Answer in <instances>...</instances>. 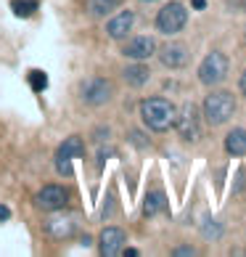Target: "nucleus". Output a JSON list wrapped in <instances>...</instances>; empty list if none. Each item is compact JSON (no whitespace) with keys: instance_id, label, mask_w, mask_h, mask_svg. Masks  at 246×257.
I'll return each instance as SVG.
<instances>
[{"instance_id":"obj_1","label":"nucleus","mask_w":246,"mask_h":257,"mask_svg":"<svg viewBox=\"0 0 246 257\" xmlns=\"http://www.w3.org/2000/svg\"><path fill=\"white\" fill-rule=\"evenodd\" d=\"M177 109L172 101H167L164 96H151L146 101H140V119L151 133H167L169 127H175Z\"/></svg>"},{"instance_id":"obj_2","label":"nucleus","mask_w":246,"mask_h":257,"mask_svg":"<svg viewBox=\"0 0 246 257\" xmlns=\"http://www.w3.org/2000/svg\"><path fill=\"white\" fill-rule=\"evenodd\" d=\"M204 122L206 125H225L233 114H235V98H233V93L228 90H212L209 96L204 98Z\"/></svg>"},{"instance_id":"obj_3","label":"nucleus","mask_w":246,"mask_h":257,"mask_svg":"<svg viewBox=\"0 0 246 257\" xmlns=\"http://www.w3.org/2000/svg\"><path fill=\"white\" fill-rule=\"evenodd\" d=\"M185 24H188V11H185L183 3H175V0L167 3L162 11L156 14V30L162 35H177V32L185 30Z\"/></svg>"},{"instance_id":"obj_4","label":"nucleus","mask_w":246,"mask_h":257,"mask_svg":"<svg viewBox=\"0 0 246 257\" xmlns=\"http://www.w3.org/2000/svg\"><path fill=\"white\" fill-rule=\"evenodd\" d=\"M175 130H177V136H180V141H185V144H196V141L201 138V117H198L196 103H185V106L177 111Z\"/></svg>"},{"instance_id":"obj_5","label":"nucleus","mask_w":246,"mask_h":257,"mask_svg":"<svg viewBox=\"0 0 246 257\" xmlns=\"http://www.w3.org/2000/svg\"><path fill=\"white\" fill-rule=\"evenodd\" d=\"M228 74V56L220 53V51H212L206 53V59L198 66V82L201 85H217L225 80Z\"/></svg>"},{"instance_id":"obj_6","label":"nucleus","mask_w":246,"mask_h":257,"mask_svg":"<svg viewBox=\"0 0 246 257\" xmlns=\"http://www.w3.org/2000/svg\"><path fill=\"white\" fill-rule=\"evenodd\" d=\"M111 96H114V88L103 77H90L80 85V98L88 106H103V103L111 101Z\"/></svg>"},{"instance_id":"obj_7","label":"nucleus","mask_w":246,"mask_h":257,"mask_svg":"<svg viewBox=\"0 0 246 257\" xmlns=\"http://www.w3.org/2000/svg\"><path fill=\"white\" fill-rule=\"evenodd\" d=\"M85 157V144L80 136H72L66 138L64 144L59 146V151H56V170H59V175L69 178L72 175V159H80Z\"/></svg>"},{"instance_id":"obj_8","label":"nucleus","mask_w":246,"mask_h":257,"mask_svg":"<svg viewBox=\"0 0 246 257\" xmlns=\"http://www.w3.org/2000/svg\"><path fill=\"white\" fill-rule=\"evenodd\" d=\"M66 202H69V191H66L64 186H59V183L43 186L40 191H37V196H35V204L40 209H45V212H59V209L66 207Z\"/></svg>"},{"instance_id":"obj_9","label":"nucleus","mask_w":246,"mask_h":257,"mask_svg":"<svg viewBox=\"0 0 246 257\" xmlns=\"http://www.w3.org/2000/svg\"><path fill=\"white\" fill-rule=\"evenodd\" d=\"M188 61H191V51H188V45L183 43H167L162 51H159V64L164 66V69H185Z\"/></svg>"},{"instance_id":"obj_10","label":"nucleus","mask_w":246,"mask_h":257,"mask_svg":"<svg viewBox=\"0 0 246 257\" xmlns=\"http://www.w3.org/2000/svg\"><path fill=\"white\" fill-rule=\"evenodd\" d=\"M154 53H156V40H154V37H148V35L132 37L125 48H122V56H125V59H132V61H146Z\"/></svg>"},{"instance_id":"obj_11","label":"nucleus","mask_w":246,"mask_h":257,"mask_svg":"<svg viewBox=\"0 0 246 257\" xmlns=\"http://www.w3.org/2000/svg\"><path fill=\"white\" fill-rule=\"evenodd\" d=\"M98 249L103 257H117L122 254V249H125V231L117 225H109L101 231V239H98Z\"/></svg>"},{"instance_id":"obj_12","label":"nucleus","mask_w":246,"mask_h":257,"mask_svg":"<svg viewBox=\"0 0 246 257\" xmlns=\"http://www.w3.org/2000/svg\"><path fill=\"white\" fill-rule=\"evenodd\" d=\"M132 27H135V14H132V11H122L114 19H109L106 35L111 37V40H127V35L132 32Z\"/></svg>"},{"instance_id":"obj_13","label":"nucleus","mask_w":246,"mask_h":257,"mask_svg":"<svg viewBox=\"0 0 246 257\" xmlns=\"http://www.w3.org/2000/svg\"><path fill=\"white\" fill-rule=\"evenodd\" d=\"M122 80H125L130 88H143V85L151 80V69L146 64H140V61H135V64H130V66H125V72H122Z\"/></svg>"},{"instance_id":"obj_14","label":"nucleus","mask_w":246,"mask_h":257,"mask_svg":"<svg viewBox=\"0 0 246 257\" xmlns=\"http://www.w3.org/2000/svg\"><path fill=\"white\" fill-rule=\"evenodd\" d=\"M225 151H228L230 157L246 154V130L243 127H233L228 136H225Z\"/></svg>"},{"instance_id":"obj_15","label":"nucleus","mask_w":246,"mask_h":257,"mask_svg":"<svg viewBox=\"0 0 246 257\" xmlns=\"http://www.w3.org/2000/svg\"><path fill=\"white\" fill-rule=\"evenodd\" d=\"M167 209V196L164 191H148L146 199H143V215L146 217H156L159 212Z\"/></svg>"},{"instance_id":"obj_16","label":"nucleus","mask_w":246,"mask_h":257,"mask_svg":"<svg viewBox=\"0 0 246 257\" xmlns=\"http://www.w3.org/2000/svg\"><path fill=\"white\" fill-rule=\"evenodd\" d=\"M88 14L93 19H109L119 8V0H88Z\"/></svg>"},{"instance_id":"obj_17","label":"nucleus","mask_w":246,"mask_h":257,"mask_svg":"<svg viewBox=\"0 0 246 257\" xmlns=\"http://www.w3.org/2000/svg\"><path fill=\"white\" fill-rule=\"evenodd\" d=\"M11 11L24 19V16H30V14L37 11V0H11Z\"/></svg>"},{"instance_id":"obj_18","label":"nucleus","mask_w":246,"mask_h":257,"mask_svg":"<svg viewBox=\"0 0 246 257\" xmlns=\"http://www.w3.org/2000/svg\"><path fill=\"white\" fill-rule=\"evenodd\" d=\"M48 231L53 239H66V236H72V223L69 220H51Z\"/></svg>"},{"instance_id":"obj_19","label":"nucleus","mask_w":246,"mask_h":257,"mask_svg":"<svg viewBox=\"0 0 246 257\" xmlns=\"http://www.w3.org/2000/svg\"><path fill=\"white\" fill-rule=\"evenodd\" d=\"M222 231H225L222 223H217V220H206V223L201 225V236H204L206 241H217V239L222 236Z\"/></svg>"},{"instance_id":"obj_20","label":"nucleus","mask_w":246,"mask_h":257,"mask_svg":"<svg viewBox=\"0 0 246 257\" xmlns=\"http://www.w3.org/2000/svg\"><path fill=\"white\" fill-rule=\"evenodd\" d=\"M27 82H30L32 90H45L48 88V74L40 72V69H32L30 74H27Z\"/></svg>"},{"instance_id":"obj_21","label":"nucleus","mask_w":246,"mask_h":257,"mask_svg":"<svg viewBox=\"0 0 246 257\" xmlns=\"http://www.w3.org/2000/svg\"><path fill=\"white\" fill-rule=\"evenodd\" d=\"M127 138H130V141H132V144H135L138 149H146V146H151V144H148V141H146L143 136H140V133H138V130H132V133H130V136H127Z\"/></svg>"},{"instance_id":"obj_22","label":"nucleus","mask_w":246,"mask_h":257,"mask_svg":"<svg viewBox=\"0 0 246 257\" xmlns=\"http://www.w3.org/2000/svg\"><path fill=\"white\" fill-rule=\"evenodd\" d=\"M193 254H196L193 246H177V249L172 252V257H193Z\"/></svg>"},{"instance_id":"obj_23","label":"nucleus","mask_w":246,"mask_h":257,"mask_svg":"<svg viewBox=\"0 0 246 257\" xmlns=\"http://www.w3.org/2000/svg\"><path fill=\"white\" fill-rule=\"evenodd\" d=\"M238 90H241V96L246 98V69L241 72V77H238Z\"/></svg>"},{"instance_id":"obj_24","label":"nucleus","mask_w":246,"mask_h":257,"mask_svg":"<svg viewBox=\"0 0 246 257\" xmlns=\"http://www.w3.org/2000/svg\"><path fill=\"white\" fill-rule=\"evenodd\" d=\"M8 217H11V212H8V207H3V204H0V223H6Z\"/></svg>"},{"instance_id":"obj_25","label":"nucleus","mask_w":246,"mask_h":257,"mask_svg":"<svg viewBox=\"0 0 246 257\" xmlns=\"http://www.w3.org/2000/svg\"><path fill=\"white\" fill-rule=\"evenodd\" d=\"M191 6L196 8V11H204V8H206V0H191Z\"/></svg>"},{"instance_id":"obj_26","label":"nucleus","mask_w":246,"mask_h":257,"mask_svg":"<svg viewBox=\"0 0 246 257\" xmlns=\"http://www.w3.org/2000/svg\"><path fill=\"white\" fill-rule=\"evenodd\" d=\"M122 254H125V257H138V249H132V246H130V249L122 252Z\"/></svg>"},{"instance_id":"obj_27","label":"nucleus","mask_w":246,"mask_h":257,"mask_svg":"<svg viewBox=\"0 0 246 257\" xmlns=\"http://www.w3.org/2000/svg\"><path fill=\"white\" fill-rule=\"evenodd\" d=\"M143 3H154V0H143Z\"/></svg>"}]
</instances>
